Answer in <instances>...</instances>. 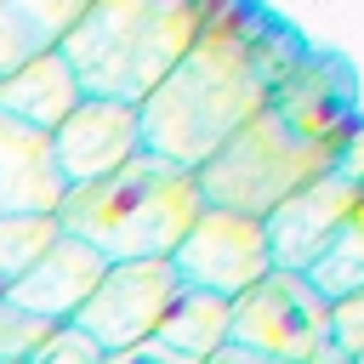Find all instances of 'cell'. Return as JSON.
<instances>
[{
    "mask_svg": "<svg viewBox=\"0 0 364 364\" xmlns=\"http://www.w3.org/2000/svg\"><path fill=\"white\" fill-rule=\"evenodd\" d=\"M51 330H57V324H40V318H28V313H17V307L0 301V364H28L34 347H40Z\"/></svg>",
    "mask_w": 364,
    "mask_h": 364,
    "instance_id": "obj_17",
    "label": "cell"
},
{
    "mask_svg": "<svg viewBox=\"0 0 364 364\" xmlns=\"http://www.w3.org/2000/svg\"><path fill=\"white\" fill-rule=\"evenodd\" d=\"M353 364H364V353H358V358H353Z\"/></svg>",
    "mask_w": 364,
    "mask_h": 364,
    "instance_id": "obj_21",
    "label": "cell"
},
{
    "mask_svg": "<svg viewBox=\"0 0 364 364\" xmlns=\"http://www.w3.org/2000/svg\"><path fill=\"white\" fill-rule=\"evenodd\" d=\"M28 364H102V353L74 330V324H57L40 347H34V358Z\"/></svg>",
    "mask_w": 364,
    "mask_h": 364,
    "instance_id": "obj_19",
    "label": "cell"
},
{
    "mask_svg": "<svg viewBox=\"0 0 364 364\" xmlns=\"http://www.w3.org/2000/svg\"><path fill=\"white\" fill-rule=\"evenodd\" d=\"M205 17L210 11L188 0H85L57 51L80 97L142 108L182 63V51L199 40Z\"/></svg>",
    "mask_w": 364,
    "mask_h": 364,
    "instance_id": "obj_3",
    "label": "cell"
},
{
    "mask_svg": "<svg viewBox=\"0 0 364 364\" xmlns=\"http://www.w3.org/2000/svg\"><path fill=\"white\" fill-rule=\"evenodd\" d=\"M228 318H233V301H216L205 290H182L171 301V313L159 318L154 347H165V353H176L188 364H205V358H216L228 347Z\"/></svg>",
    "mask_w": 364,
    "mask_h": 364,
    "instance_id": "obj_14",
    "label": "cell"
},
{
    "mask_svg": "<svg viewBox=\"0 0 364 364\" xmlns=\"http://www.w3.org/2000/svg\"><path fill=\"white\" fill-rule=\"evenodd\" d=\"M347 131H353V97H347V85L324 91L318 85V63H296L279 80V91L267 97V108L256 119H245L193 171L199 205L262 222L296 188H307L324 171H336V154H341Z\"/></svg>",
    "mask_w": 364,
    "mask_h": 364,
    "instance_id": "obj_1",
    "label": "cell"
},
{
    "mask_svg": "<svg viewBox=\"0 0 364 364\" xmlns=\"http://www.w3.org/2000/svg\"><path fill=\"white\" fill-rule=\"evenodd\" d=\"M364 205V182L358 176H341V171H324L318 182L296 188L284 205H273L262 216V233H267V256L279 273H307L324 245L353 222V210Z\"/></svg>",
    "mask_w": 364,
    "mask_h": 364,
    "instance_id": "obj_8",
    "label": "cell"
},
{
    "mask_svg": "<svg viewBox=\"0 0 364 364\" xmlns=\"http://www.w3.org/2000/svg\"><path fill=\"white\" fill-rule=\"evenodd\" d=\"M171 273L182 279V290H205L216 301H239L245 290H256L273 273L267 233L250 216L199 210L193 228L182 233V245L171 250Z\"/></svg>",
    "mask_w": 364,
    "mask_h": 364,
    "instance_id": "obj_7",
    "label": "cell"
},
{
    "mask_svg": "<svg viewBox=\"0 0 364 364\" xmlns=\"http://www.w3.org/2000/svg\"><path fill=\"white\" fill-rule=\"evenodd\" d=\"M85 0H0V80L63 46Z\"/></svg>",
    "mask_w": 364,
    "mask_h": 364,
    "instance_id": "obj_13",
    "label": "cell"
},
{
    "mask_svg": "<svg viewBox=\"0 0 364 364\" xmlns=\"http://www.w3.org/2000/svg\"><path fill=\"white\" fill-rule=\"evenodd\" d=\"M330 347H336V353H347V358H358V353H364V290H353V296L330 301Z\"/></svg>",
    "mask_w": 364,
    "mask_h": 364,
    "instance_id": "obj_18",
    "label": "cell"
},
{
    "mask_svg": "<svg viewBox=\"0 0 364 364\" xmlns=\"http://www.w3.org/2000/svg\"><path fill=\"white\" fill-rule=\"evenodd\" d=\"M63 182L46 136L0 119V216H57Z\"/></svg>",
    "mask_w": 364,
    "mask_h": 364,
    "instance_id": "obj_12",
    "label": "cell"
},
{
    "mask_svg": "<svg viewBox=\"0 0 364 364\" xmlns=\"http://www.w3.org/2000/svg\"><path fill=\"white\" fill-rule=\"evenodd\" d=\"M80 102H85V97H80V85H74L63 51H46V57H34V63H23L17 74L0 80V119L23 125V131H34V136H51Z\"/></svg>",
    "mask_w": 364,
    "mask_h": 364,
    "instance_id": "obj_11",
    "label": "cell"
},
{
    "mask_svg": "<svg viewBox=\"0 0 364 364\" xmlns=\"http://www.w3.org/2000/svg\"><path fill=\"white\" fill-rule=\"evenodd\" d=\"M57 216H0V290L17 284L57 245Z\"/></svg>",
    "mask_w": 364,
    "mask_h": 364,
    "instance_id": "obj_16",
    "label": "cell"
},
{
    "mask_svg": "<svg viewBox=\"0 0 364 364\" xmlns=\"http://www.w3.org/2000/svg\"><path fill=\"white\" fill-rule=\"evenodd\" d=\"M102 273H108V262H102L97 250H85L80 239L57 233V245H51L17 284H6L0 301L17 307V313H28V318H40V324H68V318L85 307V296L97 290Z\"/></svg>",
    "mask_w": 364,
    "mask_h": 364,
    "instance_id": "obj_10",
    "label": "cell"
},
{
    "mask_svg": "<svg viewBox=\"0 0 364 364\" xmlns=\"http://www.w3.org/2000/svg\"><path fill=\"white\" fill-rule=\"evenodd\" d=\"M301 279H307L313 296H324V301H341V296L364 290V205L353 210V222L324 245V256H318Z\"/></svg>",
    "mask_w": 364,
    "mask_h": 364,
    "instance_id": "obj_15",
    "label": "cell"
},
{
    "mask_svg": "<svg viewBox=\"0 0 364 364\" xmlns=\"http://www.w3.org/2000/svg\"><path fill=\"white\" fill-rule=\"evenodd\" d=\"M205 364H273V358H256V353H245V347H222V353L205 358Z\"/></svg>",
    "mask_w": 364,
    "mask_h": 364,
    "instance_id": "obj_20",
    "label": "cell"
},
{
    "mask_svg": "<svg viewBox=\"0 0 364 364\" xmlns=\"http://www.w3.org/2000/svg\"><path fill=\"white\" fill-rule=\"evenodd\" d=\"M199 182L193 171H176L154 154H136L114 176L63 193L57 228L97 250L108 267L114 262H171L182 233L199 216Z\"/></svg>",
    "mask_w": 364,
    "mask_h": 364,
    "instance_id": "obj_4",
    "label": "cell"
},
{
    "mask_svg": "<svg viewBox=\"0 0 364 364\" xmlns=\"http://www.w3.org/2000/svg\"><path fill=\"white\" fill-rule=\"evenodd\" d=\"M330 341V301L313 296L301 273H267L256 290L233 301L228 318V347H245L273 364H307Z\"/></svg>",
    "mask_w": 364,
    "mask_h": 364,
    "instance_id": "obj_5",
    "label": "cell"
},
{
    "mask_svg": "<svg viewBox=\"0 0 364 364\" xmlns=\"http://www.w3.org/2000/svg\"><path fill=\"white\" fill-rule=\"evenodd\" d=\"M290 63H273V46L233 17H205L199 40L165 74V85L136 108L142 154L199 171L245 119L267 108Z\"/></svg>",
    "mask_w": 364,
    "mask_h": 364,
    "instance_id": "obj_2",
    "label": "cell"
},
{
    "mask_svg": "<svg viewBox=\"0 0 364 364\" xmlns=\"http://www.w3.org/2000/svg\"><path fill=\"white\" fill-rule=\"evenodd\" d=\"M176 296H182V279L171 273V262H114L68 324L102 358H119V353L154 341V330Z\"/></svg>",
    "mask_w": 364,
    "mask_h": 364,
    "instance_id": "obj_6",
    "label": "cell"
},
{
    "mask_svg": "<svg viewBox=\"0 0 364 364\" xmlns=\"http://www.w3.org/2000/svg\"><path fill=\"white\" fill-rule=\"evenodd\" d=\"M46 148H51V165H57L63 193L91 188V182L114 176L119 165H131V159L142 154V136H136V108L85 97V102H80V108H74V114H68V119L46 136Z\"/></svg>",
    "mask_w": 364,
    "mask_h": 364,
    "instance_id": "obj_9",
    "label": "cell"
}]
</instances>
